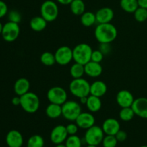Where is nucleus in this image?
I'll list each match as a JSON object with an SVG mask.
<instances>
[{
    "mask_svg": "<svg viewBox=\"0 0 147 147\" xmlns=\"http://www.w3.org/2000/svg\"><path fill=\"white\" fill-rule=\"evenodd\" d=\"M94 35L99 43H111L114 41L118 35L116 27L111 23L98 24L94 31Z\"/></svg>",
    "mask_w": 147,
    "mask_h": 147,
    "instance_id": "obj_1",
    "label": "nucleus"
},
{
    "mask_svg": "<svg viewBox=\"0 0 147 147\" xmlns=\"http://www.w3.org/2000/svg\"><path fill=\"white\" fill-rule=\"evenodd\" d=\"M93 49L87 43H80L73 49V60L75 63L85 65L91 60Z\"/></svg>",
    "mask_w": 147,
    "mask_h": 147,
    "instance_id": "obj_2",
    "label": "nucleus"
},
{
    "mask_svg": "<svg viewBox=\"0 0 147 147\" xmlns=\"http://www.w3.org/2000/svg\"><path fill=\"white\" fill-rule=\"evenodd\" d=\"M90 84L86 79H73L69 85V90L71 94L78 98L82 97H87L90 95Z\"/></svg>",
    "mask_w": 147,
    "mask_h": 147,
    "instance_id": "obj_3",
    "label": "nucleus"
},
{
    "mask_svg": "<svg viewBox=\"0 0 147 147\" xmlns=\"http://www.w3.org/2000/svg\"><path fill=\"white\" fill-rule=\"evenodd\" d=\"M20 106L28 113H34L38 111L40 106V100L37 94L30 92L20 96Z\"/></svg>",
    "mask_w": 147,
    "mask_h": 147,
    "instance_id": "obj_4",
    "label": "nucleus"
},
{
    "mask_svg": "<svg viewBox=\"0 0 147 147\" xmlns=\"http://www.w3.org/2000/svg\"><path fill=\"white\" fill-rule=\"evenodd\" d=\"M81 112V106L78 102L75 100H67L62 105V116L69 121H76Z\"/></svg>",
    "mask_w": 147,
    "mask_h": 147,
    "instance_id": "obj_5",
    "label": "nucleus"
},
{
    "mask_svg": "<svg viewBox=\"0 0 147 147\" xmlns=\"http://www.w3.org/2000/svg\"><path fill=\"white\" fill-rule=\"evenodd\" d=\"M102 127L94 125L92 127L86 129L85 133L84 140L88 145L98 146L102 143L105 136Z\"/></svg>",
    "mask_w": 147,
    "mask_h": 147,
    "instance_id": "obj_6",
    "label": "nucleus"
},
{
    "mask_svg": "<svg viewBox=\"0 0 147 147\" xmlns=\"http://www.w3.org/2000/svg\"><path fill=\"white\" fill-rule=\"evenodd\" d=\"M40 14L47 22L55 21L57 18L59 14L57 3L52 0L45 1L40 7Z\"/></svg>",
    "mask_w": 147,
    "mask_h": 147,
    "instance_id": "obj_7",
    "label": "nucleus"
},
{
    "mask_svg": "<svg viewBox=\"0 0 147 147\" xmlns=\"http://www.w3.org/2000/svg\"><path fill=\"white\" fill-rule=\"evenodd\" d=\"M47 98L50 103L62 106L67 100V93L63 88L60 86H54L48 90Z\"/></svg>",
    "mask_w": 147,
    "mask_h": 147,
    "instance_id": "obj_8",
    "label": "nucleus"
},
{
    "mask_svg": "<svg viewBox=\"0 0 147 147\" xmlns=\"http://www.w3.org/2000/svg\"><path fill=\"white\" fill-rule=\"evenodd\" d=\"M20 33V28L19 24L9 21L3 25L1 34L6 42H11L18 38Z\"/></svg>",
    "mask_w": 147,
    "mask_h": 147,
    "instance_id": "obj_9",
    "label": "nucleus"
},
{
    "mask_svg": "<svg viewBox=\"0 0 147 147\" xmlns=\"http://www.w3.org/2000/svg\"><path fill=\"white\" fill-rule=\"evenodd\" d=\"M56 63L60 65H67L73 60V49L68 46H61L55 53Z\"/></svg>",
    "mask_w": 147,
    "mask_h": 147,
    "instance_id": "obj_10",
    "label": "nucleus"
},
{
    "mask_svg": "<svg viewBox=\"0 0 147 147\" xmlns=\"http://www.w3.org/2000/svg\"><path fill=\"white\" fill-rule=\"evenodd\" d=\"M67 130H66L65 126L63 125H57L55 126L51 131L50 133V140L54 144H63V142H65L68 136Z\"/></svg>",
    "mask_w": 147,
    "mask_h": 147,
    "instance_id": "obj_11",
    "label": "nucleus"
},
{
    "mask_svg": "<svg viewBox=\"0 0 147 147\" xmlns=\"http://www.w3.org/2000/svg\"><path fill=\"white\" fill-rule=\"evenodd\" d=\"M75 122L79 128L86 130L94 126L96 119L91 112H81Z\"/></svg>",
    "mask_w": 147,
    "mask_h": 147,
    "instance_id": "obj_12",
    "label": "nucleus"
},
{
    "mask_svg": "<svg viewBox=\"0 0 147 147\" xmlns=\"http://www.w3.org/2000/svg\"><path fill=\"white\" fill-rule=\"evenodd\" d=\"M131 108L136 116L142 119H147V98L140 97L135 99Z\"/></svg>",
    "mask_w": 147,
    "mask_h": 147,
    "instance_id": "obj_13",
    "label": "nucleus"
},
{
    "mask_svg": "<svg viewBox=\"0 0 147 147\" xmlns=\"http://www.w3.org/2000/svg\"><path fill=\"white\" fill-rule=\"evenodd\" d=\"M134 97L133 94L128 90H121L116 95V102L121 108L131 107Z\"/></svg>",
    "mask_w": 147,
    "mask_h": 147,
    "instance_id": "obj_14",
    "label": "nucleus"
},
{
    "mask_svg": "<svg viewBox=\"0 0 147 147\" xmlns=\"http://www.w3.org/2000/svg\"><path fill=\"white\" fill-rule=\"evenodd\" d=\"M6 143L8 147H22L24 143L22 134L19 131H9L6 136Z\"/></svg>",
    "mask_w": 147,
    "mask_h": 147,
    "instance_id": "obj_15",
    "label": "nucleus"
},
{
    "mask_svg": "<svg viewBox=\"0 0 147 147\" xmlns=\"http://www.w3.org/2000/svg\"><path fill=\"white\" fill-rule=\"evenodd\" d=\"M96 17L98 24L110 23L114 17V11L110 7H103L96 11Z\"/></svg>",
    "mask_w": 147,
    "mask_h": 147,
    "instance_id": "obj_16",
    "label": "nucleus"
},
{
    "mask_svg": "<svg viewBox=\"0 0 147 147\" xmlns=\"http://www.w3.org/2000/svg\"><path fill=\"white\" fill-rule=\"evenodd\" d=\"M102 129L106 135H115L121 129L120 123L117 119L109 118L103 121Z\"/></svg>",
    "mask_w": 147,
    "mask_h": 147,
    "instance_id": "obj_17",
    "label": "nucleus"
},
{
    "mask_svg": "<svg viewBox=\"0 0 147 147\" xmlns=\"http://www.w3.org/2000/svg\"><path fill=\"white\" fill-rule=\"evenodd\" d=\"M85 74L91 78H98L103 73V67L100 63L90 60L84 65Z\"/></svg>",
    "mask_w": 147,
    "mask_h": 147,
    "instance_id": "obj_18",
    "label": "nucleus"
},
{
    "mask_svg": "<svg viewBox=\"0 0 147 147\" xmlns=\"http://www.w3.org/2000/svg\"><path fill=\"white\" fill-rule=\"evenodd\" d=\"M30 83L28 79L25 78H20L17 79L14 85V93L17 96H21L30 91Z\"/></svg>",
    "mask_w": 147,
    "mask_h": 147,
    "instance_id": "obj_19",
    "label": "nucleus"
},
{
    "mask_svg": "<svg viewBox=\"0 0 147 147\" xmlns=\"http://www.w3.org/2000/svg\"><path fill=\"white\" fill-rule=\"evenodd\" d=\"M107 86L101 80H96L90 84V95L101 98L107 92Z\"/></svg>",
    "mask_w": 147,
    "mask_h": 147,
    "instance_id": "obj_20",
    "label": "nucleus"
},
{
    "mask_svg": "<svg viewBox=\"0 0 147 147\" xmlns=\"http://www.w3.org/2000/svg\"><path fill=\"white\" fill-rule=\"evenodd\" d=\"M86 105L89 111L91 113H96L101 109L102 102L100 98L89 95L88 96V100Z\"/></svg>",
    "mask_w": 147,
    "mask_h": 147,
    "instance_id": "obj_21",
    "label": "nucleus"
},
{
    "mask_svg": "<svg viewBox=\"0 0 147 147\" xmlns=\"http://www.w3.org/2000/svg\"><path fill=\"white\" fill-rule=\"evenodd\" d=\"M47 22L40 16H36L32 17L30 22V28L34 32L43 31L47 27Z\"/></svg>",
    "mask_w": 147,
    "mask_h": 147,
    "instance_id": "obj_22",
    "label": "nucleus"
},
{
    "mask_svg": "<svg viewBox=\"0 0 147 147\" xmlns=\"http://www.w3.org/2000/svg\"><path fill=\"white\" fill-rule=\"evenodd\" d=\"M45 113L47 117L50 119H57L62 116V106L50 103V104L46 108Z\"/></svg>",
    "mask_w": 147,
    "mask_h": 147,
    "instance_id": "obj_23",
    "label": "nucleus"
},
{
    "mask_svg": "<svg viewBox=\"0 0 147 147\" xmlns=\"http://www.w3.org/2000/svg\"><path fill=\"white\" fill-rule=\"evenodd\" d=\"M70 7V11L74 15L81 16L86 11V4L83 0H73Z\"/></svg>",
    "mask_w": 147,
    "mask_h": 147,
    "instance_id": "obj_24",
    "label": "nucleus"
},
{
    "mask_svg": "<svg viewBox=\"0 0 147 147\" xmlns=\"http://www.w3.org/2000/svg\"><path fill=\"white\" fill-rule=\"evenodd\" d=\"M120 6L127 13H134L139 7L138 0H121Z\"/></svg>",
    "mask_w": 147,
    "mask_h": 147,
    "instance_id": "obj_25",
    "label": "nucleus"
},
{
    "mask_svg": "<svg viewBox=\"0 0 147 147\" xmlns=\"http://www.w3.org/2000/svg\"><path fill=\"white\" fill-rule=\"evenodd\" d=\"M80 22H81V24L85 27H91L97 22L96 14L91 12V11H85L80 16Z\"/></svg>",
    "mask_w": 147,
    "mask_h": 147,
    "instance_id": "obj_26",
    "label": "nucleus"
},
{
    "mask_svg": "<svg viewBox=\"0 0 147 147\" xmlns=\"http://www.w3.org/2000/svg\"><path fill=\"white\" fill-rule=\"evenodd\" d=\"M70 76L73 79L80 78L85 74V67L83 65L80 63H75L70 67Z\"/></svg>",
    "mask_w": 147,
    "mask_h": 147,
    "instance_id": "obj_27",
    "label": "nucleus"
},
{
    "mask_svg": "<svg viewBox=\"0 0 147 147\" xmlns=\"http://www.w3.org/2000/svg\"><path fill=\"white\" fill-rule=\"evenodd\" d=\"M45 141L42 136L34 134L29 138L27 143V147H44Z\"/></svg>",
    "mask_w": 147,
    "mask_h": 147,
    "instance_id": "obj_28",
    "label": "nucleus"
},
{
    "mask_svg": "<svg viewBox=\"0 0 147 147\" xmlns=\"http://www.w3.org/2000/svg\"><path fill=\"white\" fill-rule=\"evenodd\" d=\"M134 116L135 113L131 107L121 108L119 112V118L123 121H130Z\"/></svg>",
    "mask_w": 147,
    "mask_h": 147,
    "instance_id": "obj_29",
    "label": "nucleus"
},
{
    "mask_svg": "<svg viewBox=\"0 0 147 147\" xmlns=\"http://www.w3.org/2000/svg\"><path fill=\"white\" fill-rule=\"evenodd\" d=\"M40 61L44 65L52 66L56 63L55 54L50 52H45L40 56Z\"/></svg>",
    "mask_w": 147,
    "mask_h": 147,
    "instance_id": "obj_30",
    "label": "nucleus"
},
{
    "mask_svg": "<svg viewBox=\"0 0 147 147\" xmlns=\"http://www.w3.org/2000/svg\"><path fill=\"white\" fill-rule=\"evenodd\" d=\"M66 147H81L82 140L77 135H70L65 140Z\"/></svg>",
    "mask_w": 147,
    "mask_h": 147,
    "instance_id": "obj_31",
    "label": "nucleus"
},
{
    "mask_svg": "<svg viewBox=\"0 0 147 147\" xmlns=\"http://www.w3.org/2000/svg\"><path fill=\"white\" fill-rule=\"evenodd\" d=\"M134 17L138 22H144L147 20V9L139 7L134 12Z\"/></svg>",
    "mask_w": 147,
    "mask_h": 147,
    "instance_id": "obj_32",
    "label": "nucleus"
},
{
    "mask_svg": "<svg viewBox=\"0 0 147 147\" xmlns=\"http://www.w3.org/2000/svg\"><path fill=\"white\" fill-rule=\"evenodd\" d=\"M118 141L116 136L113 135H106L103 139V147H116L118 144Z\"/></svg>",
    "mask_w": 147,
    "mask_h": 147,
    "instance_id": "obj_33",
    "label": "nucleus"
},
{
    "mask_svg": "<svg viewBox=\"0 0 147 147\" xmlns=\"http://www.w3.org/2000/svg\"><path fill=\"white\" fill-rule=\"evenodd\" d=\"M8 20L9 22L19 24L22 20V15L17 10H11L8 13Z\"/></svg>",
    "mask_w": 147,
    "mask_h": 147,
    "instance_id": "obj_34",
    "label": "nucleus"
},
{
    "mask_svg": "<svg viewBox=\"0 0 147 147\" xmlns=\"http://www.w3.org/2000/svg\"><path fill=\"white\" fill-rule=\"evenodd\" d=\"M103 57H104V55L100 50H93L91 55V61L100 63L103 61Z\"/></svg>",
    "mask_w": 147,
    "mask_h": 147,
    "instance_id": "obj_35",
    "label": "nucleus"
},
{
    "mask_svg": "<svg viewBox=\"0 0 147 147\" xmlns=\"http://www.w3.org/2000/svg\"><path fill=\"white\" fill-rule=\"evenodd\" d=\"M66 130H67L68 135H76L77 134L78 131V126L76 124V122L75 123H69L67 126H65Z\"/></svg>",
    "mask_w": 147,
    "mask_h": 147,
    "instance_id": "obj_36",
    "label": "nucleus"
},
{
    "mask_svg": "<svg viewBox=\"0 0 147 147\" xmlns=\"http://www.w3.org/2000/svg\"><path fill=\"white\" fill-rule=\"evenodd\" d=\"M8 14V7L4 1L0 0V19Z\"/></svg>",
    "mask_w": 147,
    "mask_h": 147,
    "instance_id": "obj_37",
    "label": "nucleus"
},
{
    "mask_svg": "<svg viewBox=\"0 0 147 147\" xmlns=\"http://www.w3.org/2000/svg\"><path fill=\"white\" fill-rule=\"evenodd\" d=\"M99 50L103 53V55H107L111 51V47L109 43H100Z\"/></svg>",
    "mask_w": 147,
    "mask_h": 147,
    "instance_id": "obj_38",
    "label": "nucleus"
},
{
    "mask_svg": "<svg viewBox=\"0 0 147 147\" xmlns=\"http://www.w3.org/2000/svg\"><path fill=\"white\" fill-rule=\"evenodd\" d=\"M115 136H116L118 142H123L124 141L126 140V139H127V134H126V132H125L124 131H122L120 129V130L116 133Z\"/></svg>",
    "mask_w": 147,
    "mask_h": 147,
    "instance_id": "obj_39",
    "label": "nucleus"
},
{
    "mask_svg": "<svg viewBox=\"0 0 147 147\" xmlns=\"http://www.w3.org/2000/svg\"><path fill=\"white\" fill-rule=\"evenodd\" d=\"M20 102H21V99H20V96H15L11 99V103L14 106H20Z\"/></svg>",
    "mask_w": 147,
    "mask_h": 147,
    "instance_id": "obj_40",
    "label": "nucleus"
},
{
    "mask_svg": "<svg viewBox=\"0 0 147 147\" xmlns=\"http://www.w3.org/2000/svg\"><path fill=\"white\" fill-rule=\"evenodd\" d=\"M59 4H63V5H70V3L73 1V0H56Z\"/></svg>",
    "mask_w": 147,
    "mask_h": 147,
    "instance_id": "obj_41",
    "label": "nucleus"
},
{
    "mask_svg": "<svg viewBox=\"0 0 147 147\" xmlns=\"http://www.w3.org/2000/svg\"><path fill=\"white\" fill-rule=\"evenodd\" d=\"M139 7L147 9V0H138Z\"/></svg>",
    "mask_w": 147,
    "mask_h": 147,
    "instance_id": "obj_42",
    "label": "nucleus"
},
{
    "mask_svg": "<svg viewBox=\"0 0 147 147\" xmlns=\"http://www.w3.org/2000/svg\"><path fill=\"white\" fill-rule=\"evenodd\" d=\"M79 100H80V103H81V104H86V102H87V100H88V96L87 97H82L80 98H79Z\"/></svg>",
    "mask_w": 147,
    "mask_h": 147,
    "instance_id": "obj_43",
    "label": "nucleus"
},
{
    "mask_svg": "<svg viewBox=\"0 0 147 147\" xmlns=\"http://www.w3.org/2000/svg\"><path fill=\"white\" fill-rule=\"evenodd\" d=\"M55 147H66L65 144H57Z\"/></svg>",
    "mask_w": 147,
    "mask_h": 147,
    "instance_id": "obj_44",
    "label": "nucleus"
},
{
    "mask_svg": "<svg viewBox=\"0 0 147 147\" xmlns=\"http://www.w3.org/2000/svg\"><path fill=\"white\" fill-rule=\"evenodd\" d=\"M2 27H3L2 24H1V22H0V34H1V31H2Z\"/></svg>",
    "mask_w": 147,
    "mask_h": 147,
    "instance_id": "obj_45",
    "label": "nucleus"
},
{
    "mask_svg": "<svg viewBox=\"0 0 147 147\" xmlns=\"http://www.w3.org/2000/svg\"><path fill=\"white\" fill-rule=\"evenodd\" d=\"M86 147H98L97 146H93V145H88Z\"/></svg>",
    "mask_w": 147,
    "mask_h": 147,
    "instance_id": "obj_46",
    "label": "nucleus"
},
{
    "mask_svg": "<svg viewBox=\"0 0 147 147\" xmlns=\"http://www.w3.org/2000/svg\"><path fill=\"white\" fill-rule=\"evenodd\" d=\"M139 147H147L146 145H144V146H139Z\"/></svg>",
    "mask_w": 147,
    "mask_h": 147,
    "instance_id": "obj_47",
    "label": "nucleus"
}]
</instances>
